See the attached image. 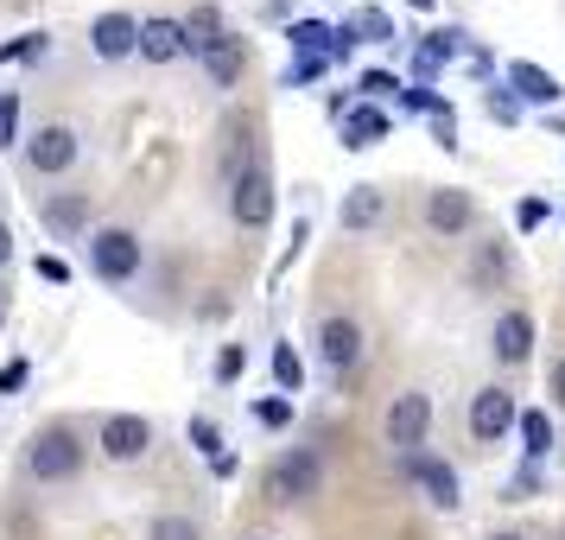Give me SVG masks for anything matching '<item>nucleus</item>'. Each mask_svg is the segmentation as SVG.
I'll return each instance as SVG.
<instances>
[{
	"mask_svg": "<svg viewBox=\"0 0 565 540\" xmlns=\"http://www.w3.org/2000/svg\"><path fill=\"white\" fill-rule=\"evenodd\" d=\"M26 470L39 484H71L83 470V438L71 426H45V433H32L26 445Z\"/></svg>",
	"mask_w": 565,
	"mask_h": 540,
	"instance_id": "1",
	"label": "nucleus"
},
{
	"mask_svg": "<svg viewBox=\"0 0 565 540\" xmlns=\"http://www.w3.org/2000/svg\"><path fill=\"white\" fill-rule=\"evenodd\" d=\"M318 484H324V464H318V452H280V458L267 464V502H306V496H318Z\"/></svg>",
	"mask_w": 565,
	"mask_h": 540,
	"instance_id": "2",
	"label": "nucleus"
},
{
	"mask_svg": "<svg viewBox=\"0 0 565 540\" xmlns=\"http://www.w3.org/2000/svg\"><path fill=\"white\" fill-rule=\"evenodd\" d=\"M230 216L242 223V230H267L274 223V179H267V166H242L230 184Z\"/></svg>",
	"mask_w": 565,
	"mask_h": 540,
	"instance_id": "3",
	"label": "nucleus"
},
{
	"mask_svg": "<svg viewBox=\"0 0 565 540\" xmlns=\"http://www.w3.org/2000/svg\"><path fill=\"white\" fill-rule=\"evenodd\" d=\"M509 426H521L514 394L509 388H477V394H470V438H477V445H495V438H509Z\"/></svg>",
	"mask_w": 565,
	"mask_h": 540,
	"instance_id": "4",
	"label": "nucleus"
},
{
	"mask_svg": "<svg viewBox=\"0 0 565 540\" xmlns=\"http://www.w3.org/2000/svg\"><path fill=\"white\" fill-rule=\"evenodd\" d=\"M387 445H401V452H419L426 445V433H433V401L419 394V388H407V394H394V407H387Z\"/></svg>",
	"mask_w": 565,
	"mask_h": 540,
	"instance_id": "5",
	"label": "nucleus"
},
{
	"mask_svg": "<svg viewBox=\"0 0 565 540\" xmlns=\"http://www.w3.org/2000/svg\"><path fill=\"white\" fill-rule=\"evenodd\" d=\"M103 458L108 464H134V458H147V445H153V426L140 420V413H108L103 420Z\"/></svg>",
	"mask_w": 565,
	"mask_h": 540,
	"instance_id": "6",
	"label": "nucleus"
},
{
	"mask_svg": "<svg viewBox=\"0 0 565 540\" xmlns=\"http://www.w3.org/2000/svg\"><path fill=\"white\" fill-rule=\"evenodd\" d=\"M89 261H96L103 280H134V274H140V235L134 230H103L96 242H89Z\"/></svg>",
	"mask_w": 565,
	"mask_h": 540,
	"instance_id": "7",
	"label": "nucleus"
},
{
	"mask_svg": "<svg viewBox=\"0 0 565 540\" xmlns=\"http://www.w3.org/2000/svg\"><path fill=\"white\" fill-rule=\"evenodd\" d=\"M26 166L32 172H45V179H52V172H71V166H77V128H64V121L39 128L26 140Z\"/></svg>",
	"mask_w": 565,
	"mask_h": 540,
	"instance_id": "8",
	"label": "nucleus"
},
{
	"mask_svg": "<svg viewBox=\"0 0 565 540\" xmlns=\"http://www.w3.org/2000/svg\"><path fill=\"white\" fill-rule=\"evenodd\" d=\"M318 357L331 362L337 375H350L362 362V325L356 318H343V311H331L324 325H318Z\"/></svg>",
	"mask_w": 565,
	"mask_h": 540,
	"instance_id": "9",
	"label": "nucleus"
},
{
	"mask_svg": "<svg viewBox=\"0 0 565 540\" xmlns=\"http://www.w3.org/2000/svg\"><path fill=\"white\" fill-rule=\"evenodd\" d=\"M407 477H413L419 489H426V502H433V509H458V502H463V484H458V470H451L445 458H426V452H407Z\"/></svg>",
	"mask_w": 565,
	"mask_h": 540,
	"instance_id": "10",
	"label": "nucleus"
},
{
	"mask_svg": "<svg viewBox=\"0 0 565 540\" xmlns=\"http://www.w3.org/2000/svg\"><path fill=\"white\" fill-rule=\"evenodd\" d=\"M470 216H477V204L463 198L458 184H438V191H426V223H433L438 235H463V230H470Z\"/></svg>",
	"mask_w": 565,
	"mask_h": 540,
	"instance_id": "11",
	"label": "nucleus"
},
{
	"mask_svg": "<svg viewBox=\"0 0 565 540\" xmlns=\"http://www.w3.org/2000/svg\"><path fill=\"white\" fill-rule=\"evenodd\" d=\"M489 350L502 362H527L534 357V318H527V311H502L495 331H489Z\"/></svg>",
	"mask_w": 565,
	"mask_h": 540,
	"instance_id": "12",
	"label": "nucleus"
},
{
	"mask_svg": "<svg viewBox=\"0 0 565 540\" xmlns=\"http://www.w3.org/2000/svg\"><path fill=\"white\" fill-rule=\"evenodd\" d=\"M89 45H96V57L140 52V20H134V13H103V20L89 27Z\"/></svg>",
	"mask_w": 565,
	"mask_h": 540,
	"instance_id": "13",
	"label": "nucleus"
},
{
	"mask_svg": "<svg viewBox=\"0 0 565 540\" xmlns=\"http://www.w3.org/2000/svg\"><path fill=\"white\" fill-rule=\"evenodd\" d=\"M509 89L521 96V103H540V108H553L565 96L559 77H553V71H540V64H527V57H514V64H509Z\"/></svg>",
	"mask_w": 565,
	"mask_h": 540,
	"instance_id": "14",
	"label": "nucleus"
},
{
	"mask_svg": "<svg viewBox=\"0 0 565 540\" xmlns=\"http://www.w3.org/2000/svg\"><path fill=\"white\" fill-rule=\"evenodd\" d=\"M140 57H153V64L184 57V20H140Z\"/></svg>",
	"mask_w": 565,
	"mask_h": 540,
	"instance_id": "15",
	"label": "nucleus"
},
{
	"mask_svg": "<svg viewBox=\"0 0 565 540\" xmlns=\"http://www.w3.org/2000/svg\"><path fill=\"white\" fill-rule=\"evenodd\" d=\"M242 64H248V52H242V39H235V32H223V39H216V45L204 52V77L216 83V89H230V83L242 77Z\"/></svg>",
	"mask_w": 565,
	"mask_h": 540,
	"instance_id": "16",
	"label": "nucleus"
},
{
	"mask_svg": "<svg viewBox=\"0 0 565 540\" xmlns=\"http://www.w3.org/2000/svg\"><path fill=\"white\" fill-rule=\"evenodd\" d=\"M458 52H470V39H463V32H426V39H419V52H413L419 83L438 77V64H445V57H458Z\"/></svg>",
	"mask_w": 565,
	"mask_h": 540,
	"instance_id": "17",
	"label": "nucleus"
},
{
	"mask_svg": "<svg viewBox=\"0 0 565 540\" xmlns=\"http://www.w3.org/2000/svg\"><path fill=\"white\" fill-rule=\"evenodd\" d=\"M502 280H509V242H477V255H470V286H477V293H495Z\"/></svg>",
	"mask_w": 565,
	"mask_h": 540,
	"instance_id": "18",
	"label": "nucleus"
},
{
	"mask_svg": "<svg viewBox=\"0 0 565 540\" xmlns=\"http://www.w3.org/2000/svg\"><path fill=\"white\" fill-rule=\"evenodd\" d=\"M382 210H387V198H382V184H356L350 198H343V230H375L382 223Z\"/></svg>",
	"mask_w": 565,
	"mask_h": 540,
	"instance_id": "19",
	"label": "nucleus"
},
{
	"mask_svg": "<svg viewBox=\"0 0 565 540\" xmlns=\"http://www.w3.org/2000/svg\"><path fill=\"white\" fill-rule=\"evenodd\" d=\"M382 134H387V115L375 103H356L343 115V147H375Z\"/></svg>",
	"mask_w": 565,
	"mask_h": 540,
	"instance_id": "20",
	"label": "nucleus"
},
{
	"mask_svg": "<svg viewBox=\"0 0 565 540\" xmlns=\"http://www.w3.org/2000/svg\"><path fill=\"white\" fill-rule=\"evenodd\" d=\"M514 433H521V452H527V458H546V452H553V413L527 407V413H521V426H514Z\"/></svg>",
	"mask_w": 565,
	"mask_h": 540,
	"instance_id": "21",
	"label": "nucleus"
},
{
	"mask_svg": "<svg viewBox=\"0 0 565 540\" xmlns=\"http://www.w3.org/2000/svg\"><path fill=\"white\" fill-rule=\"evenodd\" d=\"M216 39H223V20H216V7H198V13L184 20V52L204 57L210 45H216Z\"/></svg>",
	"mask_w": 565,
	"mask_h": 540,
	"instance_id": "22",
	"label": "nucleus"
},
{
	"mask_svg": "<svg viewBox=\"0 0 565 540\" xmlns=\"http://www.w3.org/2000/svg\"><path fill=\"white\" fill-rule=\"evenodd\" d=\"M45 223H52V230H83V223H89V198H52V204H45Z\"/></svg>",
	"mask_w": 565,
	"mask_h": 540,
	"instance_id": "23",
	"label": "nucleus"
},
{
	"mask_svg": "<svg viewBox=\"0 0 565 540\" xmlns=\"http://www.w3.org/2000/svg\"><path fill=\"white\" fill-rule=\"evenodd\" d=\"M343 32H350V39L362 32L369 45H387V39H394V27H387V13H382V7H362V13H356V20H350Z\"/></svg>",
	"mask_w": 565,
	"mask_h": 540,
	"instance_id": "24",
	"label": "nucleus"
},
{
	"mask_svg": "<svg viewBox=\"0 0 565 540\" xmlns=\"http://www.w3.org/2000/svg\"><path fill=\"white\" fill-rule=\"evenodd\" d=\"M147 540H204V534H198V521H191V515H153Z\"/></svg>",
	"mask_w": 565,
	"mask_h": 540,
	"instance_id": "25",
	"label": "nucleus"
},
{
	"mask_svg": "<svg viewBox=\"0 0 565 540\" xmlns=\"http://www.w3.org/2000/svg\"><path fill=\"white\" fill-rule=\"evenodd\" d=\"M356 89H362V96H401L407 83H401V77H387V71H362Z\"/></svg>",
	"mask_w": 565,
	"mask_h": 540,
	"instance_id": "26",
	"label": "nucleus"
},
{
	"mask_svg": "<svg viewBox=\"0 0 565 540\" xmlns=\"http://www.w3.org/2000/svg\"><path fill=\"white\" fill-rule=\"evenodd\" d=\"M299 375H306V369H299V357H292V343H280V350H274V382L299 388Z\"/></svg>",
	"mask_w": 565,
	"mask_h": 540,
	"instance_id": "27",
	"label": "nucleus"
},
{
	"mask_svg": "<svg viewBox=\"0 0 565 540\" xmlns=\"http://www.w3.org/2000/svg\"><path fill=\"white\" fill-rule=\"evenodd\" d=\"M433 134H438V147H445V153H458V121H451V108H438V115H433Z\"/></svg>",
	"mask_w": 565,
	"mask_h": 540,
	"instance_id": "28",
	"label": "nucleus"
},
{
	"mask_svg": "<svg viewBox=\"0 0 565 540\" xmlns=\"http://www.w3.org/2000/svg\"><path fill=\"white\" fill-rule=\"evenodd\" d=\"M191 438H198V452H216V458H223V438H216L210 420H191Z\"/></svg>",
	"mask_w": 565,
	"mask_h": 540,
	"instance_id": "29",
	"label": "nucleus"
},
{
	"mask_svg": "<svg viewBox=\"0 0 565 540\" xmlns=\"http://www.w3.org/2000/svg\"><path fill=\"white\" fill-rule=\"evenodd\" d=\"M489 115H495V121H521V103H514V96H502V89H495V96H489Z\"/></svg>",
	"mask_w": 565,
	"mask_h": 540,
	"instance_id": "30",
	"label": "nucleus"
},
{
	"mask_svg": "<svg viewBox=\"0 0 565 540\" xmlns=\"http://www.w3.org/2000/svg\"><path fill=\"white\" fill-rule=\"evenodd\" d=\"M242 362H248V357H242V350H235V343H230V350L216 357V375H223V382H235V375H242Z\"/></svg>",
	"mask_w": 565,
	"mask_h": 540,
	"instance_id": "31",
	"label": "nucleus"
},
{
	"mask_svg": "<svg viewBox=\"0 0 565 540\" xmlns=\"http://www.w3.org/2000/svg\"><path fill=\"white\" fill-rule=\"evenodd\" d=\"M540 223H546V204H540V198H527V204H521V230H540Z\"/></svg>",
	"mask_w": 565,
	"mask_h": 540,
	"instance_id": "32",
	"label": "nucleus"
},
{
	"mask_svg": "<svg viewBox=\"0 0 565 540\" xmlns=\"http://www.w3.org/2000/svg\"><path fill=\"white\" fill-rule=\"evenodd\" d=\"M546 388H553V407H565V357L553 362V375H546Z\"/></svg>",
	"mask_w": 565,
	"mask_h": 540,
	"instance_id": "33",
	"label": "nucleus"
},
{
	"mask_svg": "<svg viewBox=\"0 0 565 540\" xmlns=\"http://www.w3.org/2000/svg\"><path fill=\"white\" fill-rule=\"evenodd\" d=\"M534 484H540V477H534V464H521V470H514V484H509V489H514V502H521V496H527Z\"/></svg>",
	"mask_w": 565,
	"mask_h": 540,
	"instance_id": "34",
	"label": "nucleus"
},
{
	"mask_svg": "<svg viewBox=\"0 0 565 540\" xmlns=\"http://www.w3.org/2000/svg\"><path fill=\"white\" fill-rule=\"evenodd\" d=\"M286 413H292L286 401H260V420H267V426H286Z\"/></svg>",
	"mask_w": 565,
	"mask_h": 540,
	"instance_id": "35",
	"label": "nucleus"
},
{
	"mask_svg": "<svg viewBox=\"0 0 565 540\" xmlns=\"http://www.w3.org/2000/svg\"><path fill=\"white\" fill-rule=\"evenodd\" d=\"M13 140V96H0V147Z\"/></svg>",
	"mask_w": 565,
	"mask_h": 540,
	"instance_id": "36",
	"label": "nucleus"
},
{
	"mask_svg": "<svg viewBox=\"0 0 565 540\" xmlns=\"http://www.w3.org/2000/svg\"><path fill=\"white\" fill-rule=\"evenodd\" d=\"M7 255H13V235L0 230V267H7Z\"/></svg>",
	"mask_w": 565,
	"mask_h": 540,
	"instance_id": "37",
	"label": "nucleus"
},
{
	"mask_svg": "<svg viewBox=\"0 0 565 540\" xmlns=\"http://www.w3.org/2000/svg\"><path fill=\"white\" fill-rule=\"evenodd\" d=\"M489 540H527V534H489Z\"/></svg>",
	"mask_w": 565,
	"mask_h": 540,
	"instance_id": "38",
	"label": "nucleus"
},
{
	"mask_svg": "<svg viewBox=\"0 0 565 540\" xmlns=\"http://www.w3.org/2000/svg\"><path fill=\"white\" fill-rule=\"evenodd\" d=\"M407 7H419V13H426V7H433V0H407Z\"/></svg>",
	"mask_w": 565,
	"mask_h": 540,
	"instance_id": "39",
	"label": "nucleus"
},
{
	"mask_svg": "<svg viewBox=\"0 0 565 540\" xmlns=\"http://www.w3.org/2000/svg\"><path fill=\"white\" fill-rule=\"evenodd\" d=\"M0 318H7V293H0Z\"/></svg>",
	"mask_w": 565,
	"mask_h": 540,
	"instance_id": "40",
	"label": "nucleus"
},
{
	"mask_svg": "<svg viewBox=\"0 0 565 540\" xmlns=\"http://www.w3.org/2000/svg\"><path fill=\"white\" fill-rule=\"evenodd\" d=\"M255 540H260V534H255Z\"/></svg>",
	"mask_w": 565,
	"mask_h": 540,
	"instance_id": "41",
	"label": "nucleus"
},
{
	"mask_svg": "<svg viewBox=\"0 0 565 540\" xmlns=\"http://www.w3.org/2000/svg\"><path fill=\"white\" fill-rule=\"evenodd\" d=\"M559 540H565V534H559Z\"/></svg>",
	"mask_w": 565,
	"mask_h": 540,
	"instance_id": "42",
	"label": "nucleus"
}]
</instances>
